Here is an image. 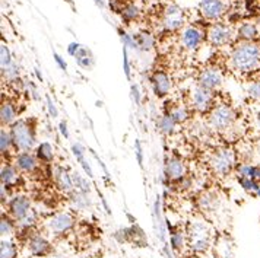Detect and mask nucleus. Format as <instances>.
<instances>
[{
  "label": "nucleus",
  "instance_id": "2f4dec72",
  "mask_svg": "<svg viewBox=\"0 0 260 258\" xmlns=\"http://www.w3.org/2000/svg\"><path fill=\"white\" fill-rule=\"evenodd\" d=\"M72 178H73V184H75V190L76 191H82V193L89 194L91 184H89L88 178L82 176L79 172H72Z\"/></svg>",
  "mask_w": 260,
  "mask_h": 258
},
{
  "label": "nucleus",
  "instance_id": "72a5a7b5",
  "mask_svg": "<svg viewBox=\"0 0 260 258\" xmlns=\"http://www.w3.org/2000/svg\"><path fill=\"white\" fill-rule=\"evenodd\" d=\"M19 75H21V70H19V66L13 61L12 64L8 67V69H5V70H2V78H3V81L6 79V82L13 83L15 81H18L19 79Z\"/></svg>",
  "mask_w": 260,
  "mask_h": 258
},
{
  "label": "nucleus",
  "instance_id": "8fccbe9b",
  "mask_svg": "<svg viewBox=\"0 0 260 258\" xmlns=\"http://www.w3.org/2000/svg\"><path fill=\"white\" fill-rule=\"evenodd\" d=\"M254 124H256V129L260 131V111H257L254 116Z\"/></svg>",
  "mask_w": 260,
  "mask_h": 258
},
{
  "label": "nucleus",
  "instance_id": "39448f33",
  "mask_svg": "<svg viewBox=\"0 0 260 258\" xmlns=\"http://www.w3.org/2000/svg\"><path fill=\"white\" fill-rule=\"evenodd\" d=\"M189 244L196 252H203L211 245V231L205 222H191L189 225Z\"/></svg>",
  "mask_w": 260,
  "mask_h": 258
},
{
  "label": "nucleus",
  "instance_id": "423d86ee",
  "mask_svg": "<svg viewBox=\"0 0 260 258\" xmlns=\"http://www.w3.org/2000/svg\"><path fill=\"white\" fill-rule=\"evenodd\" d=\"M190 106L193 111L199 113V114H206L211 113L212 108L215 106V95L213 91L205 89L199 85H196L191 92H190Z\"/></svg>",
  "mask_w": 260,
  "mask_h": 258
},
{
  "label": "nucleus",
  "instance_id": "e433bc0d",
  "mask_svg": "<svg viewBox=\"0 0 260 258\" xmlns=\"http://www.w3.org/2000/svg\"><path fill=\"white\" fill-rule=\"evenodd\" d=\"M15 219L12 217H9V216H2V222H0V232H2V236H8V235H11L13 232V229H15Z\"/></svg>",
  "mask_w": 260,
  "mask_h": 258
},
{
  "label": "nucleus",
  "instance_id": "9d476101",
  "mask_svg": "<svg viewBox=\"0 0 260 258\" xmlns=\"http://www.w3.org/2000/svg\"><path fill=\"white\" fill-rule=\"evenodd\" d=\"M222 82H224V75L216 66L205 67L198 76V85L205 89H209V91L219 89L222 86Z\"/></svg>",
  "mask_w": 260,
  "mask_h": 258
},
{
  "label": "nucleus",
  "instance_id": "c85d7f7f",
  "mask_svg": "<svg viewBox=\"0 0 260 258\" xmlns=\"http://www.w3.org/2000/svg\"><path fill=\"white\" fill-rule=\"evenodd\" d=\"M199 206L202 207V210L206 211H213L218 206V196L215 193H203L201 197H199Z\"/></svg>",
  "mask_w": 260,
  "mask_h": 258
},
{
  "label": "nucleus",
  "instance_id": "c9c22d12",
  "mask_svg": "<svg viewBox=\"0 0 260 258\" xmlns=\"http://www.w3.org/2000/svg\"><path fill=\"white\" fill-rule=\"evenodd\" d=\"M12 63L13 59L12 54H11V50H9V47H8L6 44H2V47H0V69L5 70V69H8Z\"/></svg>",
  "mask_w": 260,
  "mask_h": 258
},
{
  "label": "nucleus",
  "instance_id": "c03bdc74",
  "mask_svg": "<svg viewBox=\"0 0 260 258\" xmlns=\"http://www.w3.org/2000/svg\"><path fill=\"white\" fill-rule=\"evenodd\" d=\"M132 96H133V101L136 102V105H141V92H139L138 85H132Z\"/></svg>",
  "mask_w": 260,
  "mask_h": 258
},
{
  "label": "nucleus",
  "instance_id": "bb28decb",
  "mask_svg": "<svg viewBox=\"0 0 260 258\" xmlns=\"http://www.w3.org/2000/svg\"><path fill=\"white\" fill-rule=\"evenodd\" d=\"M71 203L78 210H86L91 206V200L88 197V194L82 191H76V190L71 193Z\"/></svg>",
  "mask_w": 260,
  "mask_h": 258
},
{
  "label": "nucleus",
  "instance_id": "b1692460",
  "mask_svg": "<svg viewBox=\"0 0 260 258\" xmlns=\"http://www.w3.org/2000/svg\"><path fill=\"white\" fill-rule=\"evenodd\" d=\"M75 60H76L78 66H79V67H82V69H85V70L92 69L95 64L94 56H92L91 50H89L88 47H85V46H81L79 51H78V53H76V56H75Z\"/></svg>",
  "mask_w": 260,
  "mask_h": 258
},
{
  "label": "nucleus",
  "instance_id": "a211bd4d",
  "mask_svg": "<svg viewBox=\"0 0 260 258\" xmlns=\"http://www.w3.org/2000/svg\"><path fill=\"white\" fill-rule=\"evenodd\" d=\"M28 249L36 257H46L51 252V244L41 235H34L28 238Z\"/></svg>",
  "mask_w": 260,
  "mask_h": 258
},
{
  "label": "nucleus",
  "instance_id": "2eb2a0df",
  "mask_svg": "<svg viewBox=\"0 0 260 258\" xmlns=\"http://www.w3.org/2000/svg\"><path fill=\"white\" fill-rule=\"evenodd\" d=\"M186 164L180 159V158H168L166 161V166H164V174L166 178L171 182H180L181 179L186 178Z\"/></svg>",
  "mask_w": 260,
  "mask_h": 258
},
{
  "label": "nucleus",
  "instance_id": "5701e85b",
  "mask_svg": "<svg viewBox=\"0 0 260 258\" xmlns=\"http://www.w3.org/2000/svg\"><path fill=\"white\" fill-rule=\"evenodd\" d=\"M135 35V41H136V51L141 53H149L151 50H154L155 47V38L151 32L146 31H141Z\"/></svg>",
  "mask_w": 260,
  "mask_h": 258
},
{
  "label": "nucleus",
  "instance_id": "20e7f679",
  "mask_svg": "<svg viewBox=\"0 0 260 258\" xmlns=\"http://www.w3.org/2000/svg\"><path fill=\"white\" fill-rule=\"evenodd\" d=\"M237 165L236 152L230 148H221L215 151L209 159V166L212 172L218 176H226L233 172Z\"/></svg>",
  "mask_w": 260,
  "mask_h": 258
},
{
  "label": "nucleus",
  "instance_id": "a878e982",
  "mask_svg": "<svg viewBox=\"0 0 260 258\" xmlns=\"http://www.w3.org/2000/svg\"><path fill=\"white\" fill-rule=\"evenodd\" d=\"M237 176L251 178L260 182V166L251 164H240L237 166Z\"/></svg>",
  "mask_w": 260,
  "mask_h": 258
},
{
  "label": "nucleus",
  "instance_id": "37998d69",
  "mask_svg": "<svg viewBox=\"0 0 260 258\" xmlns=\"http://www.w3.org/2000/svg\"><path fill=\"white\" fill-rule=\"evenodd\" d=\"M135 149H136V158H138V164L142 166V165H143V151H142V144H141V141H139V140L135 141Z\"/></svg>",
  "mask_w": 260,
  "mask_h": 258
},
{
  "label": "nucleus",
  "instance_id": "4be33fe9",
  "mask_svg": "<svg viewBox=\"0 0 260 258\" xmlns=\"http://www.w3.org/2000/svg\"><path fill=\"white\" fill-rule=\"evenodd\" d=\"M36 156L41 164H51V162L54 161V156H56V152H54L53 144L48 143V141H41V143H38L36 148Z\"/></svg>",
  "mask_w": 260,
  "mask_h": 258
},
{
  "label": "nucleus",
  "instance_id": "09e8293b",
  "mask_svg": "<svg viewBox=\"0 0 260 258\" xmlns=\"http://www.w3.org/2000/svg\"><path fill=\"white\" fill-rule=\"evenodd\" d=\"M81 165H82V168L85 169V172H86L88 178H92V176H94V172H92V168H91V165L88 164L86 161H83Z\"/></svg>",
  "mask_w": 260,
  "mask_h": 258
},
{
  "label": "nucleus",
  "instance_id": "79ce46f5",
  "mask_svg": "<svg viewBox=\"0 0 260 258\" xmlns=\"http://www.w3.org/2000/svg\"><path fill=\"white\" fill-rule=\"evenodd\" d=\"M123 64H124V73L130 79V64H129V56H127V47L123 48Z\"/></svg>",
  "mask_w": 260,
  "mask_h": 258
},
{
  "label": "nucleus",
  "instance_id": "c756f323",
  "mask_svg": "<svg viewBox=\"0 0 260 258\" xmlns=\"http://www.w3.org/2000/svg\"><path fill=\"white\" fill-rule=\"evenodd\" d=\"M171 117L176 120V123L177 124H184L186 121H189L190 118V111L189 108H186V106H173L170 111H167Z\"/></svg>",
  "mask_w": 260,
  "mask_h": 258
},
{
  "label": "nucleus",
  "instance_id": "49530a36",
  "mask_svg": "<svg viewBox=\"0 0 260 258\" xmlns=\"http://www.w3.org/2000/svg\"><path fill=\"white\" fill-rule=\"evenodd\" d=\"M54 61L57 63V66H59L61 70H66L68 69V64H66V61L61 59V56L57 54V53H54Z\"/></svg>",
  "mask_w": 260,
  "mask_h": 258
},
{
  "label": "nucleus",
  "instance_id": "a18cd8bd",
  "mask_svg": "<svg viewBox=\"0 0 260 258\" xmlns=\"http://www.w3.org/2000/svg\"><path fill=\"white\" fill-rule=\"evenodd\" d=\"M79 48H81V44H79V43H71V44H69V47H68V53H69V56L75 57V56H76V53L79 51Z\"/></svg>",
  "mask_w": 260,
  "mask_h": 258
},
{
  "label": "nucleus",
  "instance_id": "ea45409f",
  "mask_svg": "<svg viewBox=\"0 0 260 258\" xmlns=\"http://www.w3.org/2000/svg\"><path fill=\"white\" fill-rule=\"evenodd\" d=\"M46 102H47V109H48L50 117L51 118L59 117V109H57V106H56V104H54V101H53L48 95L46 96Z\"/></svg>",
  "mask_w": 260,
  "mask_h": 258
},
{
  "label": "nucleus",
  "instance_id": "ddd939ff",
  "mask_svg": "<svg viewBox=\"0 0 260 258\" xmlns=\"http://www.w3.org/2000/svg\"><path fill=\"white\" fill-rule=\"evenodd\" d=\"M8 209H9L8 211H9L11 217L15 219V222H18V220L24 219L25 216L31 211V200L22 194L13 196L12 199L8 201Z\"/></svg>",
  "mask_w": 260,
  "mask_h": 258
},
{
  "label": "nucleus",
  "instance_id": "7ed1b4c3",
  "mask_svg": "<svg viewBox=\"0 0 260 258\" xmlns=\"http://www.w3.org/2000/svg\"><path fill=\"white\" fill-rule=\"evenodd\" d=\"M237 121L236 109L230 104H218L212 108L208 117L209 127L215 131L224 133L234 127Z\"/></svg>",
  "mask_w": 260,
  "mask_h": 258
},
{
  "label": "nucleus",
  "instance_id": "f03ea898",
  "mask_svg": "<svg viewBox=\"0 0 260 258\" xmlns=\"http://www.w3.org/2000/svg\"><path fill=\"white\" fill-rule=\"evenodd\" d=\"M9 131L12 134L13 151L18 152H32L37 148L36 130L29 126L25 120H16L12 126H9Z\"/></svg>",
  "mask_w": 260,
  "mask_h": 258
},
{
  "label": "nucleus",
  "instance_id": "6ab92c4d",
  "mask_svg": "<svg viewBox=\"0 0 260 258\" xmlns=\"http://www.w3.org/2000/svg\"><path fill=\"white\" fill-rule=\"evenodd\" d=\"M18 118V108L16 104L11 99H3L0 106V121L2 126H12Z\"/></svg>",
  "mask_w": 260,
  "mask_h": 258
},
{
  "label": "nucleus",
  "instance_id": "58836bf2",
  "mask_svg": "<svg viewBox=\"0 0 260 258\" xmlns=\"http://www.w3.org/2000/svg\"><path fill=\"white\" fill-rule=\"evenodd\" d=\"M72 153H73V156L76 158V161L79 164H82L83 161H85V148H83L81 143L72 144Z\"/></svg>",
  "mask_w": 260,
  "mask_h": 258
},
{
  "label": "nucleus",
  "instance_id": "f257e3e1",
  "mask_svg": "<svg viewBox=\"0 0 260 258\" xmlns=\"http://www.w3.org/2000/svg\"><path fill=\"white\" fill-rule=\"evenodd\" d=\"M230 66L240 75L260 70V44L256 41H240L230 53Z\"/></svg>",
  "mask_w": 260,
  "mask_h": 258
},
{
  "label": "nucleus",
  "instance_id": "473e14b6",
  "mask_svg": "<svg viewBox=\"0 0 260 258\" xmlns=\"http://www.w3.org/2000/svg\"><path fill=\"white\" fill-rule=\"evenodd\" d=\"M0 258H18V248L11 241H2L0 244Z\"/></svg>",
  "mask_w": 260,
  "mask_h": 258
},
{
  "label": "nucleus",
  "instance_id": "3c124183",
  "mask_svg": "<svg viewBox=\"0 0 260 258\" xmlns=\"http://www.w3.org/2000/svg\"><path fill=\"white\" fill-rule=\"evenodd\" d=\"M95 2V5H96V6H100V8H101V9H103V8H104V6H106V5H104V2H103V0H94Z\"/></svg>",
  "mask_w": 260,
  "mask_h": 258
},
{
  "label": "nucleus",
  "instance_id": "0eeeda50",
  "mask_svg": "<svg viewBox=\"0 0 260 258\" xmlns=\"http://www.w3.org/2000/svg\"><path fill=\"white\" fill-rule=\"evenodd\" d=\"M234 36H236V31L230 25L221 24V22L212 24L206 31V40L212 47H225L231 44Z\"/></svg>",
  "mask_w": 260,
  "mask_h": 258
},
{
  "label": "nucleus",
  "instance_id": "6e6552de",
  "mask_svg": "<svg viewBox=\"0 0 260 258\" xmlns=\"http://www.w3.org/2000/svg\"><path fill=\"white\" fill-rule=\"evenodd\" d=\"M161 25L167 32H176L184 25V12L178 5H170L164 9Z\"/></svg>",
  "mask_w": 260,
  "mask_h": 258
},
{
  "label": "nucleus",
  "instance_id": "aec40b11",
  "mask_svg": "<svg viewBox=\"0 0 260 258\" xmlns=\"http://www.w3.org/2000/svg\"><path fill=\"white\" fill-rule=\"evenodd\" d=\"M54 175H56V184H57V187H59L61 191L69 193V194L75 191V184H73L72 172H69L66 168H63V166L56 168Z\"/></svg>",
  "mask_w": 260,
  "mask_h": 258
},
{
  "label": "nucleus",
  "instance_id": "f3484780",
  "mask_svg": "<svg viewBox=\"0 0 260 258\" xmlns=\"http://www.w3.org/2000/svg\"><path fill=\"white\" fill-rule=\"evenodd\" d=\"M0 179H2V186L12 190L18 187L19 181H21V174L19 169L15 166V164L2 165V171H0Z\"/></svg>",
  "mask_w": 260,
  "mask_h": 258
},
{
  "label": "nucleus",
  "instance_id": "f8f14e48",
  "mask_svg": "<svg viewBox=\"0 0 260 258\" xmlns=\"http://www.w3.org/2000/svg\"><path fill=\"white\" fill-rule=\"evenodd\" d=\"M199 9L203 18L209 21H219L226 12V5L224 0H201Z\"/></svg>",
  "mask_w": 260,
  "mask_h": 258
},
{
  "label": "nucleus",
  "instance_id": "393cba45",
  "mask_svg": "<svg viewBox=\"0 0 260 258\" xmlns=\"http://www.w3.org/2000/svg\"><path fill=\"white\" fill-rule=\"evenodd\" d=\"M156 127H158V130H159L162 134L171 136V134L176 133L177 123H176V120L171 117L168 113H166V114H162V116H159V117L156 118Z\"/></svg>",
  "mask_w": 260,
  "mask_h": 258
},
{
  "label": "nucleus",
  "instance_id": "a19ab883",
  "mask_svg": "<svg viewBox=\"0 0 260 258\" xmlns=\"http://www.w3.org/2000/svg\"><path fill=\"white\" fill-rule=\"evenodd\" d=\"M171 245H173V248H174L176 251L181 249V246H183V236H181L180 232L173 234V236H171Z\"/></svg>",
  "mask_w": 260,
  "mask_h": 258
},
{
  "label": "nucleus",
  "instance_id": "cd10ccee",
  "mask_svg": "<svg viewBox=\"0 0 260 258\" xmlns=\"http://www.w3.org/2000/svg\"><path fill=\"white\" fill-rule=\"evenodd\" d=\"M13 149V140H12V134L9 130H6L5 127L0 130V153L2 156H8L11 151Z\"/></svg>",
  "mask_w": 260,
  "mask_h": 258
},
{
  "label": "nucleus",
  "instance_id": "dca6fc26",
  "mask_svg": "<svg viewBox=\"0 0 260 258\" xmlns=\"http://www.w3.org/2000/svg\"><path fill=\"white\" fill-rule=\"evenodd\" d=\"M13 164L19 169V172L34 174L40 166V161L37 159L36 153L32 155L31 152H18L15 155Z\"/></svg>",
  "mask_w": 260,
  "mask_h": 258
},
{
  "label": "nucleus",
  "instance_id": "de8ad7c7",
  "mask_svg": "<svg viewBox=\"0 0 260 258\" xmlns=\"http://www.w3.org/2000/svg\"><path fill=\"white\" fill-rule=\"evenodd\" d=\"M59 129H60V133H61V136H63L64 139H69V130H68V124H66V121H60Z\"/></svg>",
  "mask_w": 260,
  "mask_h": 258
},
{
  "label": "nucleus",
  "instance_id": "7c9ffc66",
  "mask_svg": "<svg viewBox=\"0 0 260 258\" xmlns=\"http://www.w3.org/2000/svg\"><path fill=\"white\" fill-rule=\"evenodd\" d=\"M139 16H141V9L135 3L126 5L124 9L121 11V18L124 22H135Z\"/></svg>",
  "mask_w": 260,
  "mask_h": 258
},
{
  "label": "nucleus",
  "instance_id": "9b49d317",
  "mask_svg": "<svg viewBox=\"0 0 260 258\" xmlns=\"http://www.w3.org/2000/svg\"><path fill=\"white\" fill-rule=\"evenodd\" d=\"M75 225V217L68 211L53 214L47 220V229L53 235H64L69 232Z\"/></svg>",
  "mask_w": 260,
  "mask_h": 258
},
{
  "label": "nucleus",
  "instance_id": "1a4fd4ad",
  "mask_svg": "<svg viewBox=\"0 0 260 258\" xmlns=\"http://www.w3.org/2000/svg\"><path fill=\"white\" fill-rule=\"evenodd\" d=\"M180 41H181V47L184 48V50H187L190 53L198 51L201 48L202 43L205 41V32L199 26L190 25V26H186L181 31Z\"/></svg>",
  "mask_w": 260,
  "mask_h": 258
},
{
  "label": "nucleus",
  "instance_id": "4c0bfd02",
  "mask_svg": "<svg viewBox=\"0 0 260 258\" xmlns=\"http://www.w3.org/2000/svg\"><path fill=\"white\" fill-rule=\"evenodd\" d=\"M247 95L251 99L260 102V79H254V81L248 83Z\"/></svg>",
  "mask_w": 260,
  "mask_h": 258
},
{
  "label": "nucleus",
  "instance_id": "603ef678",
  "mask_svg": "<svg viewBox=\"0 0 260 258\" xmlns=\"http://www.w3.org/2000/svg\"><path fill=\"white\" fill-rule=\"evenodd\" d=\"M36 75H37V78H38V79H40V81H41V82H43V75H41V73H40V71L37 70V69H36Z\"/></svg>",
  "mask_w": 260,
  "mask_h": 258
},
{
  "label": "nucleus",
  "instance_id": "412c9836",
  "mask_svg": "<svg viewBox=\"0 0 260 258\" xmlns=\"http://www.w3.org/2000/svg\"><path fill=\"white\" fill-rule=\"evenodd\" d=\"M236 36L238 41H256L259 38V26L254 22H243L237 28Z\"/></svg>",
  "mask_w": 260,
  "mask_h": 258
},
{
  "label": "nucleus",
  "instance_id": "f704fd0d",
  "mask_svg": "<svg viewBox=\"0 0 260 258\" xmlns=\"http://www.w3.org/2000/svg\"><path fill=\"white\" fill-rule=\"evenodd\" d=\"M237 179H238V184L244 188L246 191H248V193H254V194H256L260 190V182L259 181H256V179L244 178V176H237Z\"/></svg>",
  "mask_w": 260,
  "mask_h": 258
},
{
  "label": "nucleus",
  "instance_id": "864d4df0",
  "mask_svg": "<svg viewBox=\"0 0 260 258\" xmlns=\"http://www.w3.org/2000/svg\"><path fill=\"white\" fill-rule=\"evenodd\" d=\"M256 196H260V190H259V191H257V193H256Z\"/></svg>",
  "mask_w": 260,
  "mask_h": 258
},
{
  "label": "nucleus",
  "instance_id": "4468645a",
  "mask_svg": "<svg viewBox=\"0 0 260 258\" xmlns=\"http://www.w3.org/2000/svg\"><path fill=\"white\" fill-rule=\"evenodd\" d=\"M151 85H152L154 94L158 98H166L173 89V81L170 75L164 70L154 71V75L151 76Z\"/></svg>",
  "mask_w": 260,
  "mask_h": 258
}]
</instances>
